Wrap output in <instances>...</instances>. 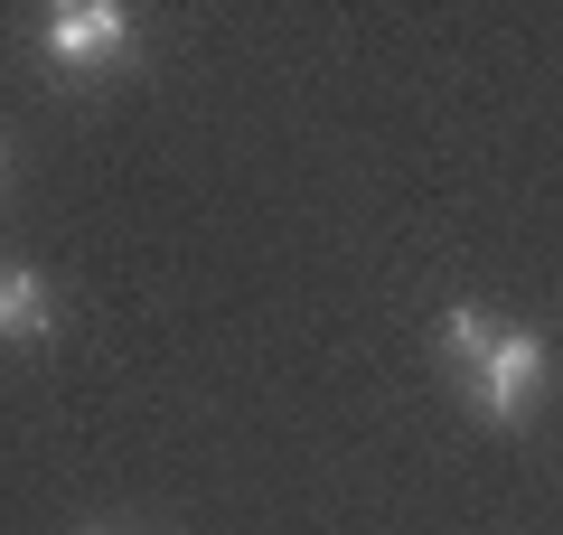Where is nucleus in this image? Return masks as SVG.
<instances>
[{
    "instance_id": "nucleus-1",
    "label": "nucleus",
    "mask_w": 563,
    "mask_h": 535,
    "mask_svg": "<svg viewBox=\"0 0 563 535\" xmlns=\"http://www.w3.org/2000/svg\"><path fill=\"white\" fill-rule=\"evenodd\" d=\"M29 39H38V66L57 85H103L141 66V20L122 0H47L29 20Z\"/></svg>"
},
{
    "instance_id": "nucleus-2",
    "label": "nucleus",
    "mask_w": 563,
    "mask_h": 535,
    "mask_svg": "<svg viewBox=\"0 0 563 535\" xmlns=\"http://www.w3.org/2000/svg\"><path fill=\"white\" fill-rule=\"evenodd\" d=\"M544 376H554V348H544V329H526V319H498V338L479 348V367L461 376V404L488 423V433H526L544 404Z\"/></svg>"
},
{
    "instance_id": "nucleus-3",
    "label": "nucleus",
    "mask_w": 563,
    "mask_h": 535,
    "mask_svg": "<svg viewBox=\"0 0 563 535\" xmlns=\"http://www.w3.org/2000/svg\"><path fill=\"white\" fill-rule=\"evenodd\" d=\"M66 329V301L38 263H0V348H47Z\"/></svg>"
},
{
    "instance_id": "nucleus-4",
    "label": "nucleus",
    "mask_w": 563,
    "mask_h": 535,
    "mask_svg": "<svg viewBox=\"0 0 563 535\" xmlns=\"http://www.w3.org/2000/svg\"><path fill=\"white\" fill-rule=\"evenodd\" d=\"M488 338H498V319H488L479 301H451V310L432 319V367H442V376L461 385L470 367H479V348H488Z\"/></svg>"
},
{
    "instance_id": "nucleus-5",
    "label": "nucleus",
    "mask_w": 563,
    "mask_h": 535,
    "mask_svg": "<svg viewBox=\"0 0 563 535\" xmlns=\"http://www.w3.org/2000/svg\"><path fill=\"white\" fill-rule=\"evenodd\" d=\"M0 198H10V132H0Z\"/></svg>"
},
{
    "instance_id": "nucleus-6",
    "label": "nucleus",
    "mask_w": 563,
    "mask_h": 535,
    "mask_svg": "<svg viewBox=\"0 0 563 535\" xmlns=\"http://www.w3.org/2000/svg\"><path fill=\"white\" fill-rule=\"evenodd\" d=\"M85 535H122V526H85Z\"/></svg>"
}]
</instances>
